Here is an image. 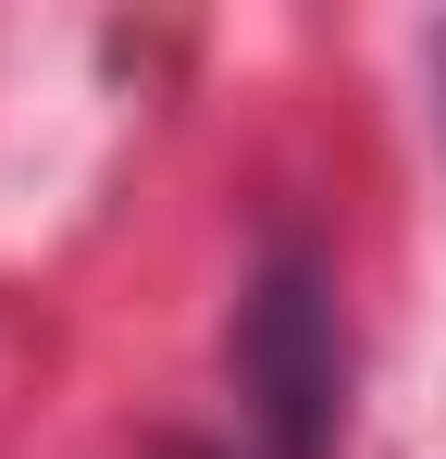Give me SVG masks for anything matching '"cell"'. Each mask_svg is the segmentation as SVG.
<instances>
[{
  "mask_svg": "<svg viewBox=\"0 0 446 459\" xmlns=\"http://www.w3.org/2000/svg\"><path fill=\"white\" fill-rule=\"evenodd\" d=\"M236 385H248V422L273 459H335V435H347V310L297 236L261 248V273L236 299Z\"/></svg>",
  "mask_w": 446,
  "mask_h": 459,
  "instance_id": "cell-1",
  "label": "cell"
},
{
  "mask_svg": "<svg viewBox=\"0 0 446 459\" xmlns=\"http://www.w3.org/2000/svg\"><path fill=\"white\" fill-rule=\"evenodd\" d=\"M161 459H223V447H199V435H174V447H161Z\"/></svg>",
  "mask_w": 446,
  "mask_h": 459,
  "instance_id": "cell-2",
  "label": "cell"
},
{
  "mask_svg": "<svg viewBox=\"0 0 446 459\" xmlns=\"http://www.w3.org/2000/svg\"><path fill=\"white\" fill-rule=\"evenodd\" d=\"M434 100H446V25H434Z\"/></svg>",
  "mask_w": 446,
  "mask_h": 459,
  "instance_id": "cell-3",
  "label": "cell"
}]
</instances>
